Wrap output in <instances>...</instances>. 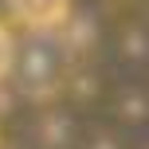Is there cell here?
Masks as SVG:
<instances>
[{"mask_svg":"<svg viewBox=\"0 0 149 149\" xmlns=\"http://www.w3.org/2000/svg\"><path fill=\"white\" fill-rule=\"evenodd\" d=\"M12 59H16V39H12V31L0 24V82L12 74Z\"/></svg>","mask_w":149,"mask_h":149,"instance_id":"3","label":"cell"},{"mask_svg":"<svg viewBox=\"0 0 149 149\" xmlns=\"http://www.w3.org/2000/svg\"><path fill=\"white\" fill-rule=\"evenodd\" d=\"M63 71H67V43L55 31H31L28 47H16L12 74L20 90H28V94H39V98L55 94L63 82Z\"/></svg>","mask_w":149,"mask_h":149,"instance_id":"1","label":"cell"},{"mask_svg":"<svg viewBox=\"0 0 149 149\" xmlns=\"http://www.w3.org/2000/svg\"><path fill=\"white\" fill-rule=\"evenodd\" d=\"M12 16L28 31H55L71 12V0H8Z\"/></svg>","mask_w":149,"mask_h":149,"instance_id":"2","label":"cell"}]
</instances>
